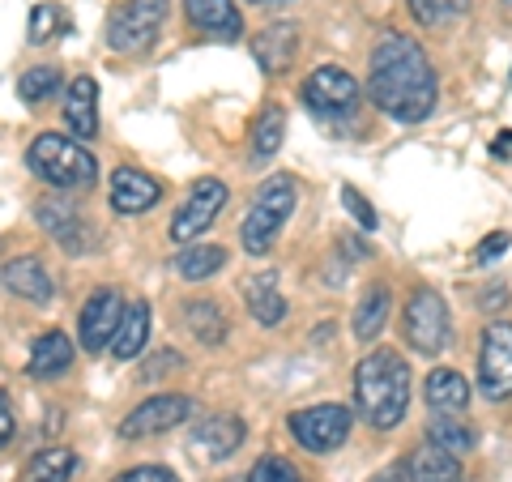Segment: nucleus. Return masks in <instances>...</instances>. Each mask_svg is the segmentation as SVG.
Here are the masks:
<instances>
[{"instance_id": "20", "label": "nucleus", "mask_w": 512, "mask_h": 482, "mask_svg": "<svg viewBox=\"0 0 512 482\" xmlns=\"http://www.w3.org/2000/svg\"><path fill=\"white\" fill-rule=\"evenodd\" d=\"M35 218L43 231H52V239H60L64 252H82V244H77V239H82V218H77L73 201H43Z\"/></svg>"}, {"instance_id": "8", "label": "nucleus", "mask_w": 512, "mask_h": 482, "mask_svg": "<svg viewBox=\"0 0 512 482\" xmlns=\"http://www.w3.org/2000/svg\"><path fill=\"white\" fill-rule=\"evenodd\" d=\"M478 389L487 401L512 397V325L495 320L483 329V346H478Z\"/></svg>"}, {"instance_id": "23", "label": "nucleus", "mask_w": 512, "mask_h": 482, "mask_svg": "<svg viewBox=\"0 0 512 482\" xmlns=\"http://www.w3.org/2000/svg\"><path fill=\"white\" fill-rule=\"evenodd\" d=\"M197 444L205 448L210 457H231L239 444H244V419L235 414H214L197 427Z\"/></svg>"}, {"instance_id": "2", "label": "nucleus", "mask_w": 512, "mask_h": 482, "mask_svg": "<svg viewBox=\"0 0 512 482\" xmlns=\"http://www.w3.org/2000/svg\"><path fill=\"white\" fill-rule=\"evenodd\" d=\"M355 406L376 431H389L406 419L410 406V367L393 350H372L355 367Z\"/></svg>"}, {"instance_id": "27", "label": "nucleus", "mask_w": 512, "mask_h": 482, "mask_svg": "<svg viewBox=\"0 0 512 482\" xmlns=\"http://www.w3.org/2000/svg\"><path fill=\"white\" fill-rule=\"evenodd\" d=\"M389 308H393V295L384 291V286H372L363 299H359V308H355V337L359 342H372V337L384 329V320H389Z\"/></svg>"}, {"instance_id": "6", "label": "nucleus", "mask_w": 512, "mask_h": 482, "mask_svg": "<svg viewBox=\"0 0 512 482\" xmlns=\"http://www.w3.org/2000/svg\"><path fill=\"white\" fill-rule=\"evenodd\" d=\"M167 18V0H120V9L107 18V47L120 56L141 52L154 30Z\"/></svg>"}, {"instance_id": "19", "label": "nucleus", "mask_w": 512, "mask_h": 482, "mask_svg": "<svg viewBox=\"0 0 512 482\" xmlns=\"http://www.w3.org/2000/svg\"><path fill=\"white\" fill-rule=\"evenodd\" d=\"M69 367H73V342L60 329L43 333L35 342V350H30V376H35V380H52L60 372H69Z\"/></svg>"}, {"instance_id": "12", "label": "nucleus", "mask_w": 512, "mask_h": 482, "mask_svg": "<svg viewBox=\"0 0 512 482\" xmlns=\"http://www.w3.org/2000/svg\"><path fill=\"white\" fill-rule=\"evenodd\" d=\"M124 308H128V303L120 299V291H111V286L94 291V295L86 299L82 316H77V333H82V346H86V350L111 346V337H116L120 320H124Z\"/></svg>"}, {"instance_id": "37", "label": "nucleus", "mask_w": 512, "mask_h": 482, "mask_svg": "<svg viewBox=\"0 0 512 482\" xmlns=\"http://www.w3.org/2000/svg\"><path fill=\"white\" fill-rule=\"evenodd\" d=\"M504 252H508V235L495 231V235H487V244L478 248V265H487V261H495V256H504Z\"/></svg>"}, {"instance_id": "25", "label": "nucleus", "mask_w": 512, "mask_h": 482, "mask_svg": "<svg viewBox=\"0 0 512 482\" xmlns=\"http://www.w3.org/2000/svg\"><path fill=\"white\" fill-rule=\"evenodd\" d=\"M244 295H248V312H252V320H261V325H282L286 299L278 295V273H261L256 282L244 286Z\"/></svg>"}, {"instance_id": "35", "label": "nucleus", "mask_w": 512, "mask_h": 482, "mask_svg": "<svg viewBox=\"0 0 512 482\" xmlns=\"http://www.w3.org/2000/svg\"><path fill=\"white\" fill-rule=\"evenodd\" d=\"M342 201H346V210H350V218H355V222H359V227H363V231H376V214H372V205H367V201L359 197V192H355V188H342Z\"/></svg>"}, {"instance_id": "4", "label": "nucleus", "mask_w": 512, "mask_h": 482, "mask_svg": "<svg viewBox=\"0 0 512 482\" xmlns=\"http://www.w3.org/2000/svg\"><path fill=\"white\" fill-rule=\"evenodd\" d=\"M291 214H295V184L286 180V175H269V180L261 184V192H256L244 227H239L244 252L261 256V252L274 248V239H278V231L286 227V218Z\"/></svg>"}, {"instance_id": "21", "label": "nucleus", "mask_w": 512, "mask_h": 482, "mask_svg": "<svg viewBox=\"0 0 512 482\" xmlns=\"http://www.w3.org/2000/svg\"><path fill=\"white\" fill-rule=\"evenodd\" d=\"M146 342H150V308L146 303H128L120 329H116V337H111V355H116L120 363L137 359L141 350H146Z\"/></svg>"}, {"instance_id": "33", "label": "nucleus", "mask_w": 512, "mask_h": 482, "mask_svg": "<svg viewBox=\"0 0 512 482\" xmlns=\"http://www.w3.org/2000/svg\"><path fill=\"white\" fill-rule=\"evenodd\" d=\"M248 482H303L299 470L291 461H282V457H261L248 470Z\"/></svg>"}, {"instance_id": "17", "label": "nucleus", "mask_w": 512, "mask_h": 482, "mask_svg": "<svg viewBox=\"0 0 512 482\" xmlns=\"http://www.w3.org/2000/svg\"><path fill=\"white\" fill-rule=\"evenodd\" d=\"M184 13L192 26L210 30V35L235 43L239 35H244V18H239L235 0H184Z\"/></svg>"}, {"instance_id": "41", "label": "nucleus", "mask_w": 512, "mask_h": 482, "mask_svg": "<svg viewBox=\"0 0 512 482\" xmlns=\"http://www.w3.org/2000/svg\"><path fill=\"white\" fill-rule=\"evenodd\" d=\"M376 482H406V470H402V465H397V470H384Z\"/></svg>"}, {"instance_id": "22", "label": "nucleus", "mask_w": 512, "mask_h": 482, "mask_svg": "<svg viewBox=\"0 0 512 482\" xmlns=\"http://www.w3.org/2000/svg\"><path fill=\"white\" fill-rule=\"evenodd\" d=\"M252 56H256V64H261L265 73H282L286 64H291V56H295V26L278 22V26L261 30L256 43H252Z\"/></svg>"}, {"instance_id": "13", "label": "nucleus", "mask_w": 512, "mask_h": 482, "mask_svg": "<svg viewBox=\"0 0 512 482\" xmlns=\"http://www.w3.org/2000/svg\"><path fill=\"white\" fill-rule=\"evenodd\" d=\"M158 197H163V184L150 180L146 171H137V167L111 171V210H116V214L137 218V214L154 210Z\"/></svg>"}, {"instance_id": "34", "label": "nucleus", "mask_w": 512, "mask_h": 482, "mask_svg": "<svg viewBox=\"0 0 512 482\" xmlns=\"http://www.w3.org/2000/svg\"><path fill=\"white\" fill-rule=\"evenodd\" d=\"M111 482H180V478H175V470H167V465H133V470L116 474Z\"/></svg>"}, {"instance_id": "38", "label": "nucleus", "mask_w": 512, "mask_h": 482, "mask_svg": "<svg viewBox=\"0 0 512 482\" xmlns=\"http://www.w3.org/2000/svg\"><path fill=\"white\" fill-rule=\"evenodd\" d=\"M13 427H18V419H13V410H9V397L0 393V444L13 440Z\"/></svg>"}, {"instance_id": "28", "label": "nucleus", "mask_w": 512, "mask_h": 482, "mask_svg": "<svg viewBox=\"0 0 512 482\" xmlns=\"http://www.w3.org/2000/svg\"><path fill=\"white\" fill-rule=\"evenodd\" d=\"M282 137H286L282 107H265L252 124V158H274L282 150Z\"/></svg>"}, {"instance_id": "16", "label": "nucleus", "mask_w": 512, "mask_h": 482, "mask_svg": "<svg viewBox=\"0 0 512 482\" xmlns=\"http://www.w3.org/2000/svg\"><path fill=\"white\" fill-rule=\"evenodd\" d=\"M64 124L86 141L99 133V86H94V77H73L69 82V90H64Z\"/></svg>"}, {"instance_id": "29", "label": "nucleus", "mask_w": 512, "mask_h": 482, "mask_svg": "<svg viewBox=\"0 0 512 482\" xmlns=\"http://www.w3.org/2000/svg\"><path fill=\"white\" fill-rule=\"evenodd\" d=\"M184 320H188V329L197 333V342H205V346H218L222 337H227V320H222V308H218V303H210V299L188 303Z\"/></svg>"}, {"instance_id": "30", "label": "nucleus", "mask_w": 512, "mask_h": 482, "mask_svg": "<svg viewBox=\"0 0 512 482\" xmlns=\"http://www.w3.org/2000/svg\"><path fill=\"white\" fill-rule=\"evenodd\" d=\"M427 440L457 457V453H470L474 448V431L461 423V414H436V423L427 427Z\"/></svg>"}, {"instance_id": "7", "label": "nucleus", "mask_w": 512, "mask_h": 482, "mask_svg": "<svg viewBox=\"0 0 512 482\" xmlns=\"http://www.w3.org/2000/svg\"><path fill=\"white\" fill-rule=\"evenodd\" d=\"M350 423H355V414L346 406L325 401V406H308V410L291 414V436L308 448V453H333V448L346 444Z\"/></svg>"}, {"instance_id": "40", "label": "nucleus", "mask_w": 512, "mask_h": 482, "mask_svg": "<svg viewBox=\"0 0 512 482\" xmlns=\"http://www.w3.org/2000/svg\"><path fill=\"white\" fill-rule=\"evenodd\" d=\"M491 154L495 158H512V133H500V141L491 146Z\"/></svg>"}, {"instance_id": "18", "label": "nucleus", "mask_w": 512, "mask_h": 482, "mask_svg": "<svg viewBox=\"0 0 512 482\" xmlns=\"http://www.w3.org/2000/svg\"><path fill=\"white\" fill-rule=\"evenodd\" d=\"M427 406L436 414H461L470 401V380L453 372V367H436V372L427 376Z\"/></svg>"}, {"instance_id": "24", "label": "nucleus", "mask_w": 512, "mask_h": 482, "mask_svg": "<svg viewBox=\"0 0 512 482\" xmlns=\"http://www.w3.org/2000/svg\"><path fill=\"white\" fill-rule=\"evenodd\" d=\"M222 265H227V252L218 244H184L171 269L180 273L184 282H205V278H214V273H222Z\"/></svg>"}, {"instance_id": "1", "label": "nucleus", "mask_w": 512, "mask_h": 482, "mask_svg": "<svg viewBox=\"0 0 512 482\" xmlns=\"http://www.w3.org/2000/svg\"><path fill=\"white\" fill-rule=\"evenodd\" d=\"M367 94L397 124H419L436 111V69L419 39L397 35V30L376 39L372 60H367Z\"/></svg>"}, {"instance_id": "15", "label": "nucleus", "mask_w": 512, "mask_h": 482, "mask_svg": "<svg viewBox=\"0 0 512 482\" xmlns=\"http://www.w3.org/2000/svg\"><path fill=\"white\" fill-rule=\"evenodd\" d=\"M406 470V482H466V474H461V461L453 453H444L440 444H419L414 453L402 461Z\"/></svg>"}, {"instance_id": "10", "label": "nucleus", "mask_w": 512, "mask_h": 482, "mask_svg": "<svg viewBox=\"0 0 512 482\" xmlns=\"http://www.w3.org/2000/svg\"><path fill=\"white\" fill-rule=\"evenodd\" d=\"M192 414V401L180 393H163V397H150L141 401L137 410H128V419L120 423V436L124 440H146V436H163V431L188 423Z\"/></svg>"}, {"instance_id": "42", "label": "nucleus", "mask_w": 512, "mask_h": 482, "mask_svg": "<svg viewBox=\"0 0 512 482\" xmlns=\"http://www.w3.org/2000/svg\"><path fill=\"white\" fill-rule=\"evenodd\" d=\"M252 5H282V0H252Z\"/></svg>"}, {"instance_id": "11", "label": "nucleus", "mask_w": 512, "mask_h": 482, "mask_svg": "<svg viewBox=\"0 0 512 482\" xmlns=\"http://www.w3.org/2000/svg\"><path fill=\"white\" fill-rule=\"evenodd\" d=\"M303 103L320 116H346L359 103V82L338 64H320V69L303 82Z\"/></svg>"}, {"instance_id": "39", "label": "nucleus", "mask_w": 512, "mask_h": 482, "mask_svg": "<svg viewBox=\"0 0 512 482\" xmlns=\"http://www.w3.org/2000/svg\"><path fill=\"white\" fill-rule=\"evenodd\" d=\"M163 367H180V355H163V359H150L146 363V380H158V372Z\"/></svg>"}, {"instance_id": "36", "label": "nucleus", "mask_w": 512, "mask_h": 482, "mask_svg": "<svg viewBox=\"0 0 512 482\" xmlns=\"http://www.w3.org/2000/svg\"><path fill=\"white\" fill-rule=\"evenodd\" d=\"M56 22V13L47 9V5H39L35 13H30V43H43L47 39V26Z\"/></svg>"}, {"instance_id": "32", "label": "nucleus", "mask_w": 512, "mask_h": 482, "mask_svg": "<svg viewBox=\"0 0 512 482\" xmlns=\"http://www.w3.org/2000/svg\"><path fill=\"white\" fill-rule=\"evenodd\" d=\"M410 13H414V22L419 26H444V22H453L466 13L470 0H406Z\"/></svg>"}, {"instance_id": "3", "label": "nucleus", "mask_w": 512, "mask_h": 482, "mask_svg": "<svg viewBox=\"0 0 512 482\" xmlns=\"http://www.w3.org/2000/svg\"><path fill=\"white\" fill-rule=\"evenodd\" d=\"M26 167L35 171L43 184L64 188V192L90 188L94 180H99V158H94L82 141H73L64 133H39L35 141H30Z\"/></svg>"}, {"instance_id": "5", "label": "nucleus", "mask_w": 512, "mask_h": 482, "mask_svg": "<svg viewBox=\"0 0 512 482\" xmlns=\"http://www.w3.org/2000/svg\"><path fill=\"white\" fill-rule=\"evenodd\" d=\"M402 333H406V342L427 359L444 355L448 342H453V320H448L444 299L431 291V286H419V291L410 295L406 312H402Z\"/></svg>"}, {"instance_id": "14", "label": "nucleus", "mask_w": 512, "mask_h": 482, "mask_svg": "<svg viewBox=\"0 0 512 482\" xmlns=\"http://www.w3.org/2000/svg\"><path fill=\"white\" fill-rule=\"evenodd\" d=\"M0 282L18 299H30V303H52V295H56V282L39 256H13V261L0 269Z\"/></svg>"}, {"instance_id": "26", "label": "nucleus", "mask_w": 512, "mask_h": 482, "mask_svg": "<svg viewBox=\"0 0 512 482\" xmlns=\"http://www.w3.org/2000/svg\"><path fill=\"white\" fill-rule=\"evenodd\" d=\"M73 470H77L73 448L52 444V448H43V453L30 457L22 482H69V478H73Z\"/></svg>"}, {"instance_id": "9", "label": "nucleus", "mask_w": 512, "mask_h": 482, "mask_svg": "<svg viewBox=\"0 0 512 482\" xmlns=\"http://www.w3.org/2000/svg\"><path fill=\"white\" fill-rule=\"evenodd\" d=\"M222 205H227V184H222V180H197V184H192V192H188V201L171 218V239L184 248L188 239H197L201 231H210L214 218L222 214Z\"/></svg>"}, {"instance_id": "31", "label": "nucleus", "mask_w": 512, "mask_h": 482, "mask_svg": "<svg viewBox=\"0 0 512 482\" xmlns=\"http://www.w3.org/2000/svg\"><path fill=\"white\" fill-rule=\"evenodd\" d=\"M56 90H60V69H52V64H35V69H26L18 77V94L30 107L43 103V99H52Z\"/></svg>"}]
</instances>
